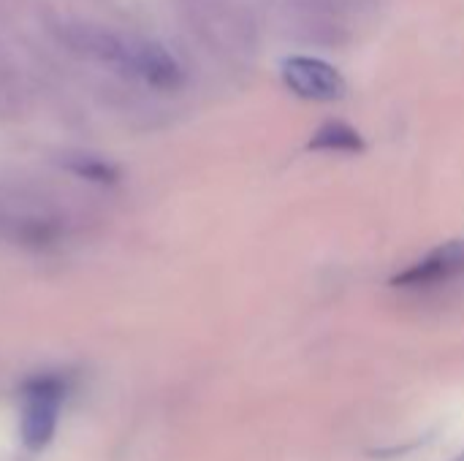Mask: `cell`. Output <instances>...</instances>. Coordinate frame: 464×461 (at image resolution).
I'll use <instances>...</instances> for the list:
<instances>
[{
  "label": "cell",
  "mask_w": 464,
  "mask_h": 461,
  "mask_svg": "<svg viewBox=\"0 0 464 461\" xmlns=\"http://www.w3.org/2000/svg\"><path fill=\"white\" fill-rule=\"evenodd\" d=\"M280 76L294 95L304 101H315V103H332V101L345 98L348 92L345 76L332 62L307 57V54L285 57L280 65Z\"/></svg>",
  "instance_id": "277c9868"
},
{
  "label": "cell",
  "mask_w": 464,
  "mask_h": 461,
  "mask_svg": "<svg viewBox=\"0 0 464 461\" xmlns=\"http://www.w3.org/2000/svg\"><path fill=\"white\" fill-rule=\"evenodd\" d=\"M310 149H321V152H364V139L359 136L356 128H351L348 122L332 120L326 125H321L315 130V136L310 139Z\"/></svg>",
  "instance_id": "8992f818"
},
{
  "label": "cell",
  "mask_w": 464,
  "mask_h": 461,
  "mask_svg": "<svg viewBox=\"0 0 464 461\" xmlns=\"http://www.w3.org/2000/svg\"><path fill=\"white\" fill-rule=\"evenodd\" d=\"M454 461H464V454H459V456H457V459Z\"/></svg>",
  "instance_id": "ba28073f"
},
{
  "label": "cell",
  "mask_w": 464,
  "mask_h": 461,
  "mask_svg": "<svg viewBox=\"0 0 464 461\" xmlns=\"http://www.w3.org/2000/svg\"><path fill=\"white\" fill-rule=\"evenodd\" d=\"M65 168L87 182H98V185H114L120 179V168L98 155H73L65 160Z\"/></svg>",
  "instance_id": "52a82bcc"
},
{
  "label": "cell",
  "mask_w": 464,
  "mask_h": 461,
  "mask_svg": "<svg viewBox=\"0 0 464 461\" xmlns=\"http://www.w3.org/2000/svg\"><path fill=\"white\" fill-rule=\"evenodd\" d=\"M68 38H73L87 54L114 65L117 71L155 87V90H177L185 79L177 57L155 41L136 35H117L109 30L79 27Z\"/></svg>",
  "instance_id": "6da1fadb"
},
{
  "label": "cell",
  "mask_w": 464,
  "mask_h": 461,
  "mask_svg": "<svg viewBox=\"0 0 464 461\" xmlns=\"http://www.w3.org/2000/svg\"><path fill=\"white\" fill-rule=\"evenodd\" d=\"M19 440L30 454H41L52 446L63 405L71 394V378L63 372H38L22 383Z\"/></svg>",
  "instance_id": "7a4b0ae2"
},
{
  "label": "cell",
  "mask_w": 464,
  "mask_h": 461,
  "mask_svg": "<svg viewBox=\"0 0 464 461\" xmlns=\"http://www.w3.org/2000/svg\"><path fill=\"white\" fill-rule=\"evenodd\" d=\"M462 274L464 239H451V242H443L435 250H430L424 258H419L416 264H411L405 272H400L392 280V285L411 288V291H421V288H438V285L454 283Z\"/></svg>",
  "instance_id": "5b68a950"
},
{
  "label": "cell",
  "mask_w": 464,
  "mask_h": 461,
  "mask_svg": "<svg viewBox=\"0 0 464 461\" xmlns=\"http://www.w3.org/2000/svg\"><path fill=\"white\" fill-rule=\"evenodd\" d=\"M0 239L30 253L57 250L68 239V220L44 206H0Z\"/></svg>",
  "instance_id": "3957f363"
}]
</instances>
